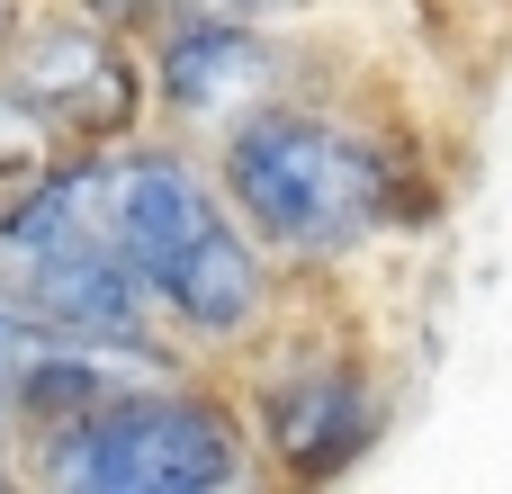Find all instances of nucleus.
<instances>
[{"instance_id": "obj_4", "label": "nucleus", "mask_w": 512, "mask_h": 494, "mask_svg": "<svg viewBox=\"0 0 512 494\" xmlns=\"http://www.w3.org/2000/svg\"><path fill=\"white\" fill-rule=\"evenodd\" d=\"M9 108L45 117L63 135H117L135 117V63L117 54L108 27H36V36H18Z\"/></svg>"}, {"instance_id": "obj_2", "label": "nucleus", "mask_w": 512, "mask_h": 494, "mask_svg": "<svg viewBox=\"0 0 512 494\" xmlns=\"http://www.w3.org/2000/svg\"><path fill=\"white\" fill-rule=\"evenodd\" d=\"M216 180H225V207L243 216V234L279 261H351L396 216L387 153L333 117L279 108V99L225 135Z\"/></svg>"}, {"instance_id": "obj_9", "label": "nucleus", "mask_w": 512, "mask_h": 494, "mask_svg": "<svg viewBox=\"0 0 512 494\" xmlns=\"http://www.w3.org/2000/svg\"><path fill=\"white\" fill-rule=\"evenodd\" d=\"M0 45H9V0H0Z\"/></svg>"}, {"instance_id": "obj_8", "label": "nucleus", "mask_w": 512, "mask_h": 494, "mask_svg": "<svg viewBox=\"0 0 512 494\" xmlns=\"http://www.w3.org/2000/svg\"><path fill=\"white\" fill-rule=\"evenodd\" d=\"M90 9H99V27H135V18H144L153 0H90Z\"/></svg>"}, {"instance_id": "obj_3", "label": "nucleus", "mask_w": 512, "mask_h": 494, "mask_svg": "<svg viewBox=\"0 0 512 494\" xmlns=\"http://www.w3.org/2000/svg\"><path fill=\"white\" fill-rule=\"evenodd\" d=\"M36 477L72 494H216V486H243V432L207 396L108 387L45 432Z\"/></svg>"}, {"instance_id": "obj_7", "label": "nucleus", "mask_w": 512, "mask_h": 494, "mask_svg": "<svg viewBox=\"0 0 512 494\" xmlns=\"http://www.w3.org/2000/svg\"><path fill=\"white\" fill-rule=\"evenodd\" d=\"M189 18H243V27H261V18H279V9H306V0H180Z\"/></svg>"}, {"instance_id": "obj_1", "label": "nucleus", "mask_w": 512, "mask_h": 494, "mask_svg": "<svg viewBox=\"0 0 512 494\" xmlns=\"http://www.w3.org/2000/svg\"><path fill=\"white\" fill-rule=\"evenodd\" d=\"M0 243L27 279V306L63 333L144 342V324H180L189 342H243L270 306L261 243L180 153H99L45 171Z\"/></svg>"}, {"instance_id": "obj_5", "label": "nucleus", "mask_w": 512, "mask_h": 494, "mask_svg": "<svg viewBox=\"0 0 512 494\" xmlns=\"http://www.w3.org/2000/svg\"><path fill=\"white\" fill-rule=\"evenodd\" d=\"M261 423H270V450L297 468V477H333L369 450V387L360 369H297V378H270L261 396Z\"/></svg>"}, {"instance_id": "obj_6", "label": "nucleus", "mask_w": 512, "mask_h": 494, "mask_svg": "<svg viewBox=\"0 0 512 494\" xmlns=\"http://www.w3.org/2000/svg\"><path fill=\"white\" fill-rule=\"evenodd\" d=\"M153 81H162V99H171L180 117H225V108L261 99V81H270V45H261L243 18H189V27H171Z\"/></svg>"}]
</instances>
